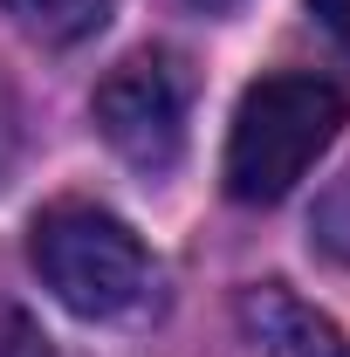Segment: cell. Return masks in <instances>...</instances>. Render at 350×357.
<instances>
[{"label":"cell","mask_w":350,"mask_h":357,"mask_svg":"<svg viewBox=\"0 0 350 357\" xmlns=\"http://www.w3.org/2000/svg\"><path fill=\"white\" fill-rule=\"evenodd\" d=\"M0 357H55L42 337V323L21 310H0Z\"/></svg>","instance_id":"obj_6"},{"label":"cell","mask_w":350,"mask_h":357,"mask_svg":"<svg viewBox=\"0 0 350 357\" xmlns=\"http://www.w3.org/2000/svg\"><path fill=\"white\" fill-rule=\"evenodd\" d=\"M241 316H248V330H254V344H261L268 357H350L344 330H337L323 310H309L303 296H289L282 282L248 289Z\"/></svg>","instance_id":"obj_4"},{"label":"cell","mask_w":350,"mask_h":357,"mask_svg":"<svg viewBox=\"0 0 350 357\" xmlns=\"http://www.w3.org/2000/svg\"><path fill=\"white\" fill-rule=\"evenodd\" d=\"M35 42L48 48H69V42H89L103 21H110V0H0Z\"/></svg>","instance_id":"obj_5"},{"label":"cell","mask_w":350,"mask_h":357,"mask_svg":"<svg viewBox=\"0 0 350 357\" xmlns=\"http://www.w3.org/2000/svg\"><path fill=\"white\" fill-rule=\"evenodd\" d=\"M14 151H21V96H14L7 76H0V172L14 165Z\"/></svg>","instance_id":"obj_7"},{"label":"cell","mask_w":350,"mask_h":357,"mask_svg":"<svg viewBox=\"0 0 350 357\" xmlns=\"http://www.w3.org/2000/svg\"><path fill=\"white\" fill-rule=\"evenodd\" d=\"M192 7H234V0H192Z\"/></svg>","instance_id":"obj_9"},{"label":"cell","mask_w":350,"mask_h":357,"mask_svg":"<svg viewBox=\"0 0 350 357\" xmlns=\"http://www.w3.org/2000/svg\"><path fill=\"white\" fill-rule=\"evenodd\" d=\"M28 261L42 275V289L76 316H124L151 289V255L131 234V220L89 199H55L35 213Z\"/></svg>","instance_id":"obj_2"},{"label":"cell","mask_w":350,"mask_h":357,"mask_svg":"<svg viewBox=\"0 0 350 357\" xmlns=\"http://www.w3.org/2000/svg\"><path fill=\"white\" fill-rule=\"evenodd\" d=\"M350 124V96L323 76H261L248 83L234 131H227V192L241 206H275L289 199L303 172L337 144V131Z\"/></svg>","instance_id":"obj_1"},{"label":"cell","mask_w":350,"mask_h":357,"mask_svg":"<svg viewBox=\"0 0 350 357\" xmlns=\"http://www.w3.org/2000/svg\"><path fill=\"white\" fill-rule=\"evenodd\" d=\"M303 7H309V21H316L337 48H350V0H303Z\"/></svg>","instance_id":"obj_8"},{"label":"cell","mask_w":350,"mask_h":357,"mask_svg":"<svg viewBox=\"0 0 350 357\" xmlns=\"http://www.w3.org/2000/svg\"><path fill=\"white\" fill-rule=\"evenodd\" d=\"M96 131L103 144L137 165V172H172L185 151V110H192V76L172 48H144L131 62H117L96 83Z\"/></svg>","instance_id":"obj_3"}]
</instances>
